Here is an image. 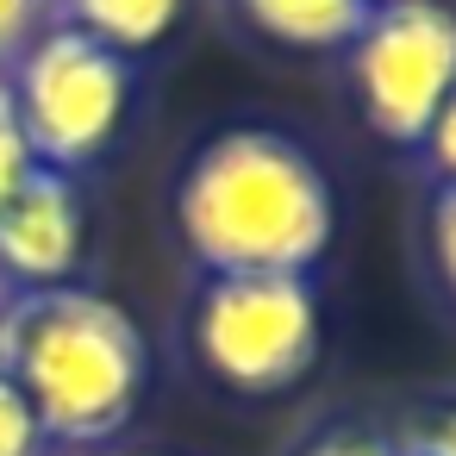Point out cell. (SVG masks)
Returning a JSON list of instances; mask_svg holds the SVG:
<instances>
[{
	"label": "cell",
	"mask_w": 456,
	"mask_h": 456,
	"mask_svg": "<svg viewBox=\"0 0 456 456\" xmlns=\"http://www.w3.org/2000/svg\"><path fill=\"white\" fill-rule=\"evenodd\" d=\"M107 456H157V450H107Z\"/></svg>",
	"instance_id": "obj_16"
},
{
	"label": "cell",
	"mask_w": 456,
	"mask_h": 456,
	"mask_svg": "<svg viewBox=\"0 0 456 456\" xmlns=\"http://www.w3.org/2000/svg\"><path fill=\"white\" fill-rule=\"evenodd\" d=\"M425 250H431V275H437V288L456 300V182H431Z\"/></svg>",
	"instance_id": "obj_9"
},
{
	"label": "cell",
	"mask_w": 456,
	"mask_h": 456,
	"mask_svg": "<svg viewBox=\"0 0 456 456\" xmlns=\"http://www.w3.org/2000/svg\"><path fill=\"white\" fill-rule=\"evenodd\" d=\"M325 344L313 275H200L188 300V350L207 381L269 400L313 375Z\"/></svg>",
	"instance_id": "obj_3"
},
{
	"label": "cell",
	"mask_w": 456,
	"mask_h": 456,
	"mask_svg": "<svg viewBox=\"0 0 456 456\" xmlns=\"http://www.w3.org/2000/svg\"><path fill=\"white\" fill-rule=\"evenodd\" d=\"M238 20L281 51H344L375 0H232Z\"/></svg>",
	"instance_id": "obj_7"
},
{
	"label": "cell",
	"mask_w": 456,
	"mask_h": 456,
	"mask_svg": "<svg viewBox=\"0 0 456 456\" xmlns=\"http://www.w3.org/2000/svg\"><path fill=\"white\" fill-rule=\"evenodd\" d=\"M88 250V207L82 182L32 163L20 188L0 194V300L26 288L76 281Z\"/></svg>",
	"instance_id": "obj_6"
},
{
	"label": "cell",
	"mask_w": 456,
	"mask_h": 456,
	"mask_svg": "<svg viewBox=\"0 0 456 456\" xmlns=\"http://www.w3.org/2000/svg\"><path fill=\"white\" fill-rule=\"evenodd\" d=\"M419 163H425L431 182H456V88L444 94L437 119L425 126V138H419Z\"/></svg>",
	"instance_id": "obj_12"
},
{
	"label": "cell",
	"mask_w": 456,
	"mask_h": 456,
	"mask_svg": "<svg viewBox=\"0 0 456 456\" xmlns=\"http://www.w3.org/2000/svg\"><path fill=\"white\" fill-rule=\"evenodd\" d=\"M38 26H45V0H0V76L38 38Z\"/></svg>",
	"instance_id": "obj_13"
},
{
	"label": "cell",
	"mask_w": 456,
	"mask_h": 456,
	"mask_svg": "<svg viewBox=\"0 0 456 456\" xmlns=\"http://www.w3.org/2000/svg\"><path fill=\"white\" fill-rule=\"evenodd\" d=\"M7 94L32 163L82 175L107 157L132 107V57L107 51L76 26H38V38L7 63Z\"/></svg>",
	"instance_id": "obj_4"
},
{
	"label": "cell",
	"mask_w": 456,
	"mask_h": 456,
	"mask_svg": "<svg viewBox=\"0 0 456 456\" xmlns=\"http://www.w3.org/2000/svg\"><path fill=\"white\" fill-rule=\"evenodd\" d=\"M400 456H456V400L431 406V412H425V419L406 431Z\"/></svg>",
	"instance_id": "obj_15"
},
{
	"label": "cell",
	"mask_w": 456,
	"mask_h": 456,
	"mask_svg": "<svg viewBox=\"0 0 456 456\" xmlns=\"http://www.w3.org/2000/svg\"><path fill=\"white\" fill-rule=\"evenodd\" d=\"M188 0H45L51 26H76L88 38H101L119 57H138L151 45H163L175 32Z\"/></svg>",
	"instance_id": "obj_8"
},
{
	"label": "cell",
	"mask_w": 456,
	"mask_h": 456,
	"mask_svg": "<svg viewBox=\"0 0 456 456\" xmlns=\"http://www.w3.org/2000/svg\"><path fill=\"white\" fill-rule=\"evenodd\" d=\"M32 169V151H26V132H20V113H13V94H7V76H0V194L20 188V175Z\"/></svg>",
	"instance_id": "obj_14"
},
{
	"label": "cell",
	"mask_w": 456,
	"mask_h": 456,
	"mask_svg": "<svg viewBox=\"0 0 456 456\" xmlns=\"http://www.w3.org/2000/svg\"><path fill=\"white\" fill-rule=\"evenodd\" d=\"M344 63L362 126L394 151H419L456 88V13L444 0H375L362 32L344 45Z\"/></svg>",
	"instance_id": "obj_5"
},
{
	"label": "cell",
	"mask_w": 456,
	"mask_h": 456,
	"mask_svg": "<svg viewBox=\"0 0 456 456\" xmlns=\"http://www.w3.org/2000/svg\"><path fill=\"white\" fill-rule=\"evenodd\" d=\"M294 456H400V444L387 431H369V425H325Z\"/></svg>",
	"instance_id": "obj_11"
},
{
	"label": "cell",
	"mask_w": 456,
	"mask_h": 456,
	"mask_svg": "<svg viewBox=\"0 0 456 456\" xmlns=\"http://www.w3.org/2000/svg\"><path fill=\"white\" fill-rule=\"evenodd\" d=\"M331 232L325 163L275 126H219L175 182V238L200 275H313Z\"/></svg>",
	"instance_id": "obj_1"
},
{
	"label": "cell",
	"mask_w": 456,
	"mask_h": 456,
	"mask_svg": "<svg viewBox=\"0 0 456 456\" xmlns=\"http://www.w3.org/2000/svg\"><path fill=\"white\" fill-rule=\"evenodd\" d=\"M0 369L51 444H107L151 387L144 325L101 288L57 281L0 300Z\"/></svg>",
	"instance_id": "obj_2"
},
{
	"label": "cell",
	"mask_w": 456,
	"mask_h": 456,
	"mask_svg": "<svg viewBox=\"0 0 456 456\" xmlns=\"http://www.w3.org/2000/svg\"><path fill=\"white\" fill-rule=\"evenodd\" d=\"M45 450H51V437L38 431L26 394L7 381V369H0V456H45Z\"/></svg>",
	"instance_id": "obj_10"
}]
</instances>
